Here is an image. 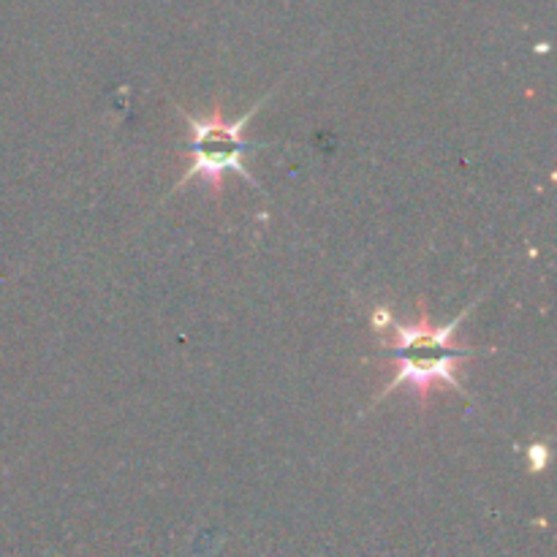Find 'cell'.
<instances>
[{"label": "cell", "instance_id": "3957f363", "mask_svg": "<svg viewBox=\"0 0 557 557\" xmlns=\"http://www.w3.org/2000/svg\"><path fill=\"white\" fill-rule=\"evenodd\" d=\"M528 455H531V462H533V471H544V462H547V446L544 444H533L531 449H528Z\"/></svg>", "mask_w": 557, "mask_h": 557}, {"label": "cell", "instance_id": "7a4b0ae2", "mask_svg": "<svg viewBox=\"0 0 557 557\" xmlns=\"http://www.w3.org/2000/svg\"><path fill=\"white\" fill-rule=\"evenodd\" d=\"M270 96L272 92H267L261 101H256L253 107L245 114H239L237 120L223 117L221 101L212 103L210 114H205V117H196V114H190L188 109L177 103V112L183 114L185 125H188L190 163L185 166L183 177L177 180L172 194L185 188L190 180H205V183L210 185L212 196L221 199L223 177H226L228 172L239 174V177L248 180L250 185H256V188L264 194V188H261L259 180L253 177V172H248V166H245V156H248L250 150H264V147L270 145H267V141H250L245 134H248L250 120H253L256 114H259V109L270 101Z\"/></svg>", "mask_w": 557, "mask_h": 557}, {"label": "cell", "instance_id": "6da1fadb", "mask_svg": "<svg viewBox=\"0 0 557 557\" xmlns=\"http://www.w3.org/2000/svg\"><path fill=\"white\" fill-rule=\"evenodd\" d=\"M479 299L471 308L462 310L457 319H451L449 324L441 326H435L433 321H430V313L424 305H419V319L411 321V324H408V321L403 324V321L392 319V313L386 308L375 310V315H379L381 321H386V324L373 326L379 332L384 330V357L392 362L395 375H392V381L386 384V389H381L379 395H375V400L370 403V411H373L381 400H386V397L395 395L397 389H403V386H411L413 397H417V403L422 408H430L435 386H449L457 395L468 397L460 379H457L460 362L462 359L479 357V354H490V348L487 351H476V348L457 343L455 335L457 330H460L462 321H466L468 315H471V310L476 308Z\"/></svg>", "mask_w": 557, "mask_h": 557}]
</instances>
